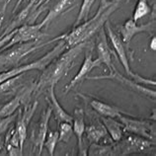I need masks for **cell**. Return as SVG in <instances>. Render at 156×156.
<instances>
[{
	"instance_id": "1",
	"label": "cell",
	"mask_w": 156,
	"mask_h": 156,
	"mask_svg": "<svg viewBox=\"0 0 156 156\" xmlns=\"http://www.w3.org/2000/svg\"><path fill=\"white\" fill-rule=\"evenodd\" d=\"M122 2L124 0H101L97 13L91 19L73 27L67 34H63V41L66 46L70 48L89 41L96 33L100 31L101 28H103L110 16L119 9Z\"/></svg>"
},
{
	"instance_id": "2",
	"label": "cell",
	"mask_w": 156,
	"mask_h": 156,
	"mask_svg": "<svg viewBox=\"0 0 156 156\" xmlns=\"http://www.w3.org/2000/svg\"><path fill=\"white\" fill-rule=\"evenodd\" d=\"M90 42L80 43L67 48L66 51L55 57L48 66L43 69L42 75L39 77L38 81L34 86V91L42 93L51 85H56L58 81L68 73V71L74 66L75 60L78 55L87 48Z\"/></svg>"
},
{
	"instance_id": "3",
	"label": "cell",
	"mask_w": 156,
	"mask_h": 156,
	"mask_svg": "<svg viewBox=\"0 0 156 156\" xmlns=\"http://www.w3.org/2000/svg\"><path fill=\"white\" fill-rule=\"evenodd\" d=\"M61 39H63V34L50 41H46V42H42V41L39 42L40 40H38V41H34V43L33 42H28L26 44L22 43L18 44L16 48H12L10 50L7 48V50L3 51V52L0 53V70L8 67L13 68L18 66L20 61L28 55H30V53L34 51H37L40 48H43L52 43H55Z\"/></svg>"
},
{
	"instance_id": "4",
	"label": "cell",
	"mask_w": 156,
	"mask_h": 156,
	"mask_svg": "<svg viewBox=\"0 0 156 156\" xmlns=\"http://www.w3.org/2000/svg\"><path fill=\"white\" fill-rule=\"evenodd\" d=\"M66 48H68V47L66 46V44H65L63 39L57 41V44H55V47L52 48V50L47 52L46 55L41 57V58L33 61L31 63L24 64V65H21V66H16V67L9 69V70H6L2 73H0V83H2V82H4L5 80L14 76L24 74L25 72L33 70V69L43 70V69L46 68L55 57L58 56L60 53H62Z\"/></svg>"
},
{
	"instance_id": "5",
	"label": "cell",
	"mask_w": 156,
	"mask_h": 156,
	"mask_svg": "<svg viewBox=\"0 0 156 156\" xmlns=\"http://www.w3.org/2000/svg\"><path fill=\"white\" fill-rule=\"evenodd\" d=\"M105 32L107 33V35H108V38L110 40V42H111V44H112L115 51L117 52L119 59H120L122 65L124 66L126 74H128L129 77H131V79H133V81L137 82V83L155 85L156 84L155 81L150 80V79H146V78H143L140 75H138V74H136V73L133 72V70L130 69L129 63V58H128V55H126L125 44H124V43H122V39L120 38V36H119L117 33L112 29V26H111L109 21H107L105 23Z\"/></svg>"
},
{
	"instance_id": "6",
	"label": "cell",
	"mask_w": 156,
	"mask_h": 156,
	"mask_svg": "<svg viewBox=\"0 0 156 156\" xmlns=\"http://www.w3.org/2000/svg\"><path fill=\"white\" fill-rule=\"evenodd\" d=\"M154 144L150 139L138 136V135H129L128 137L119 140L113 144L112 155H126L135 152H141L151 148V145Z\"/></svg>"
},
{
	"instance_id": "7",
	"label": "cell",
	"mask_w": 156,
	"mask_h": 156,
	"mask_svg": "<svg viewBox=\"0 0 156 156\" xmlns=\"http://www.w3.org/2000/svg\"><path fill=\"white\" fill-rule=\"evenodd\" d=\"M118 119L124 126V131H128L150 140L154 139V122L151 124L150 121L130 118L126 116V114H120Z\"/></svg>"
},
{
	"instance_id": "8",
	"label": "cell",
	"mask_w": 156,
	"mask_h": 156,
	"mask_svg": "<svg viewBox=\"0 0 156 156\" xmlns=\"http://www.w3.org/2000/svg\"><path fill=\"white\" fill-rule=\"evenodd\" d=\"M42 26L38 24V25H34V24H27V25H23L22 27L14 29V35L12 36L11 40L8 42L5 46H4L0 52L7 50V48L14 47L17 44L22 43H28L33 42V41L41 40L43 37L47 36L46 34L42 33Z\"/></svg>"
},
{
	"instance_id": "9",
	"label": "cell",
	"mask_w": 156,
	"mask_h": 156,
	"mask_svg": "<svg viewBox=\"0 0 156 156\" xmlns=\"http://www.w3.org/2000/svg\"><path fill=\"white\" fill-rule=\"evenodd\" d=\"M51 115H52L51 109L48 106L42 113V115H41L40 121L36 125V128L32 133V140L33 143H34V150H37L36 153L37 155L42 154L44 139H46L47 134L48 133V125H50Z\"/></svg>"
},
{
	"instance_id": "10",
	"label": "cell",
	"mask_w": 156,
	"mask_h": 156,
	"mask_svg": "<svg viewBox=\"0 0 156 156\" xmlns=\"http://www.w3.org/2000/svg\"><path fill=\"white\" fill-rule=\"evenodd\" d=\"M92 56H93V44H91V47L89 48V50H86L84 61H83V63H82L80 69L76 73V75L72 78V80L69 82L66 86H65V88L63 90L64 94H67L70 90L74 88L78 83H80L84 78H86V76L88 75V73L91 72L92 69H94L95 67L101 66L102 62L100 61V59L99 58L93 59Z\"/></svg>"
},
{
	"instance_id": "11",
	"label": "cell",
	"mask_w": 156,
	"mask_h": 156,
	"mask_svg": "<svg viewBox=\"0 0 156 156\" xmlns=\"http://www.w3.org/2000/svg\"><path fill=\"white\" fill-rule=\"evenodd\" d=\"M86 79L87 80H100V79H110V80H114L117 81L119 83H121L122 85L126 86L133 91H136L138 93L143 94L144 96H148V97H152L153 99L155 98V91H151V90L144 88L143 86H141L137 82H135L133 80H130L126 78L125 76H122L120 74V72L117 71V69L115 68L113 71L110 72V74L108 75H97V76H86Z\"/></svg>"
},
{
	"instance_id": "12",
	"label": "cell",
	"mask_w": 156,
	"mask_h": 156,
	"mask_svg": "<svg viewBox=\"0 0 156 156\" xmlns=\"http://www.w3.org/2000/svg\"><path fill=\"white\" fill-rule=\"evenodd\" d=\"M154 24H155L154 19L153 21H149L148 23L144 24V25H138L133 18L126 20L120 29L122 43H124V44H126V47L129 48L131 39L135 35L140 34V33L151 34V32L154 30Z\"/></svg>"
},
{
	"instance_id": "13",
	"label": "cell",
	"mask_w": 156,
	"mask_h": 156,
	"mask_svg": "<svg viewBox=\"0 0 156 156\" xmlns=\"http://www.w3.org/2000/svg\"><path fill=\"white\" fill-rule=\"evenodd\" d=\"M38 107V101H35L29 108H25V110H19L17 115V124L15 126V130L18 134L20 141V148L23 150L24 143L27 138V126L30 122L31 119L34 116V114Z\"/></svg>"
},
{
	"instance_id": "14",
	"label": "cell",
	"mask_w": 156,
	"mask_h": 156,
	"mask_svg": "<svg viewBox=\"0 0 156 156\" xmlns=\"http://www.w3.org/2000/svg\"><path fill=\"white\" fill-rule=\"evenodd\" d=\"M99 34L97 36L96 41V51L98 55V58L100 59L102 63H104L107 68L109 69L110 72L113 71L115 68L112 60V51H111L108 41H107V36L104 28H101L100 31L98 32Z\"/></svg>"
},
{
	"instance_id": "15",
	"label": "cell",
	"mask_w": 156,
	"mask_h": 156,
	"mask_svg": "<svg viewBox=\"0 0 156 156\" xmlns=\"http://www.w3.org/2000/svg\"><path fill=\"white\" fill-rule=\"evenodd\" d=\"M72 129L73 133L77 138V145L79 150V155L86 156L87 149L84 147L83 143V134L85 131V122H84V111L81 108H76L73 112L72 116Z\"/></svg>"
},
{
	"instance_id": "16",
	"label": "cell",
	"mask_w": 156,
	"mask_h": 156,
	"mask_svg": "<svg viewBox=\"0 0 156 156\" xmlns=\"http://www.w3.org/2000/svg\"><path fill=\"white\" fill-rule=\"evenodd\" d=\"M55 85H51L47 89L48 95L46 97L47 101L50 103L51 109V113L55 115V121L57 122V124L62 122H70L72 124V116L69 115L66 111H65L62 107L60 106V104L58 103V100L56 99L55 93Z\"/></svg>"
},
{
	"instance_id": "17",
	"label": "cell",
	"mask_w": 156,
	"mask_h": 156,
	"mask_svg": "<svg viewBox=\"0 0 156 156\" xmlns=\"http://www.w3.org/2000/svg\"><path fill=\"white\" fill-rule=\"evenodd\" d=\"M34 91V86H30V87L23 88L21 91L19 92L17 96H15L10 102H8L6 105H4L1 109H0V118L8 117L10 115L14 114V112L19 108L21 105V102L25 99V97L30 98L31 93Z\"/></svg>"
},
{
	"instance_id": "18",
	"label": "cell",
	"mask_w": 156,
	"mask_h": 156,
	"mask_svg": "<svg viewBox=\"0 0 156 156\" xmlns=\"http://www.w3.org/2000/svg\"><path fill=\"white\" fill-rule=\"evenodd\" d=\"M90 106L92 107V109L94 111H96L98 114L103 117L118 118L120 114H126V112L120 109L119 107H116L114 105H109L97 99H93L90 101Z\"/></svg>"
},
{
	"instance_id": "19",
	"label": "cell",
	"mask_w": 156,
	"mask_h": 156,
	"mask_svg": "<svg viewBox=\"0 0 156 156\" xmlns=\"http://www.w3.org/2000/svg\"><path fill=\"white\" fill-rule=\"evenodd\" d=\"M73 1H74V0H59V1L50 10V12H48V15L44 17V19L40 23V25L42 26V28H44L48 25H50L55 18H57L61 14H63L64 12L69 10V8L71 7Z\"/></svg>"
},
{
	"instance_id": "20",
	"label": "cell",
	"mask_w": 156,
	"mask_h": 156,
	"mask_svg": "<svg viewBox=\"0 0 156 156\" xmlns=\"http://www.w3.org/2000/svg\"><path fill=\"white\" fill-rule=\"evenodd\" d=\"M102 124L107 129V133H109L112 139L117 142L122 138V133H124V126L121 122H118L116 118L111 117H101Z\"/></svg>"
},
{
	"instance_id": "21",
	"label": "cell",
	"mask_w": 156,
	"mask_h": 156,
	"mask_svg": "<svg viewBox=\"0 0 156 156\" xmlns=\"http://www.w3.org/2000/svg\"><path fill=\"white\" fill-rule=\"evenodd\" d=\"M87 140L91 143H99L102 138L107 136V129L103 124L85 126V131Z\"/></svg>"
},
{
	"instance_id": "22",
	"label": "cell",
	"mask_w": 156,
	"mask_h": 156,
	"mask_svg": "<svg viewBox=\"0 0 156 156\" xmlns=\"http://www.w3.org/2000/svg\"><path fill=\"white\" fill-rule=\"evenodd\" d=\"M151 12V8L149 6L147 0H138L134 8V12L133 15V19L135 22L139 21L141 18L145 17Z\"/></svg>"
},
{
	"instance_id": "23",
	"label": "cell",
	"mask_w": 156,
	"mask_h": 156,
	"mask_svg": "<svg viewBox=\"0 0 156 156\" xmlns=\"http://www.w3.org/2000/svg\"><path fill=\"white\" fill-rule=\"evenodd\" d=\"M94 2H95V0H83L81 8L79 10V13H78V15H77L76 21H75L74 26L73 27H76V26L79 25L81 22H84V21H86V20H88L90 10H91V7H92Z\"/></svg>"
},
{
	"instance_id": "24",
	"label": "cell",
	"mask_w": 156,
	"mask_h": 156,
	"mask_svg": "<svg viewBox=\"0 0 156 156\" xmlns=\"http://www.w3.org/2000/svg\"><path fill=\"white\" fill-rule=\"evenodd\" d=\"M58 141L66 143L71 138L73 134L72 124L66 122H62L58 124Z\"/></svg>"
},
{
	"instance_id": "25",
	"label": "cell",
	"mask_w": 156,
	"mask_h": 156,
	"mask_svg": "<svg viewBox=\"0 0 156 156\" xmlns=\"http://www.w3.org/2000/svg\"><path fill=\"white\" fill-rule=\"evenodd\" d=\"M58 142V131L57 130H51L47 134V137L44 139V146L46 147L48 154L51 156L55 155V147Z\"/></svg>"
},
{
	"instance_id": "26",
	"label": "cell",
	"mask_w": 156,
	"mask_h": 156,
	"mask_svg": "<svg viewBox=\"0 0 156 156\" xmlns=\"http://www.w3.org/2000/svg\"><path fill=\"white\" fill-rule=\"evenodd\" d=\"M23 74H20L17 76H14L12 78L5 80L2 83H0V95H3V94H8L11 93L12 91H14L15 88L18 86V83L20 82Z\"/></svg>"
},
{
	"instance_id": "27",
	"label": "cell",
	"mask_w": 156,
	"mask_h": 156,
	"mask_svg": "<svg viewBox=\"0 0 156 156\" xmlns=\"http://www.w3.org/2000/svg\"><path fill=\"white\" fill-rule=\"evenodd\" d=\"M112 145H100L98 143H91L90 144L89 155H112Z\"/></svg>"
},
{
	"instance_id": "28",
	"label": "cell",
	"mask_w": 156,
	"mask_h": 156,
	"mask_svg": "<svg viewBox=\"0 0 156 156\" xmlns=\"http://www.w3.org/2000/svg\"><path fill=\"white\" fill-rule=\"evenodd\" d=\"M16 117H17L16 115L12 114V115H10V116H8V117L0 118V135H1L2 133H4L8 129L10 124L14 121V119Z\"/></svg>"
},
{
	"instance_id": "29",
	"label": "cell",
	"mask_w": 156,
	"mask_h": 156,
	"mask_svg": "<svg viewBox=\"0 0 156 156\" xmlns=\"http://www.w3.org/2000/svg\"><path fill=\"white\" fill-rule=\"evenodd\" d=\"M14 35V30L13 31H11L10 33H8V34H6V35H4V36H2V39L0 40V50L5 46V44L9 42V41L11 40V38H12V36Z\"/></svg>"
},
{
	"instance_id": "30",
	"label": "cell",
	"mask_w": 156,
	"mask_h": 156,
	"mask_svg": "<svg viewBox=\"0 0 156 156\" xmlns=\"http://www.w3.org/2000/svg\"><path fill=\"white\" fill-rule=\"evenodd\" d=\"M149 47L152 51H156V38H155V36L152 37V40H151Z\"/></svg>"
},
{
	"instance_id": "31",
	"label": "cell",
	"mask_w": 156,
	"mask_h": 156,
	"mask_svg": "<svg viewBox=\"0 0 156 156\" xmlns=\"http://www.w3.org/2000/svg\"><path fill=\"white\" fill-rule=\"evenodd\" d=\"M24 1V0H18V2L16 3V5H15V7H14V10H13V13H15L16 11H17V9H18V7L21 5V3Z\"/></svg>"
},
{
	"instance_id": "32",
	"label": "cell",
	"mask_w": 156,
	"mask_h": 156,
	"mask_svg": "<svg viewBox=\"0 0 156 156\" xmlns=\"http://www.w3.org/2000/svg\"><path fill=\"white\" fill-rule=\"evenodd\" d=\"M1 143H2V142H1V141H0V149H1V148H2V144H1Z\"/></svg>"
},
{
	"instance_id": "33",
	"label": "cell",
	"mask_w": 156,
	"mask_h": 156,
	"mask_svg": "<svg viewBox=\"0 0 156 156\" xmlns=\"http://www.w3.org/2000/svg\"><path fill=\"white\" fill-rule=\"evenodd\" d=\"M9 2H11V0H8V1H7V3H9Z\"/></svg>"
}]
</instances>
